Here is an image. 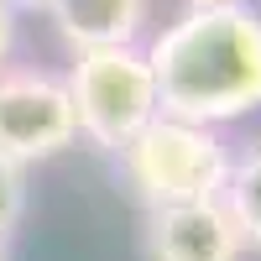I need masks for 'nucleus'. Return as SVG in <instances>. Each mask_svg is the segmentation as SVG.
<instances>
[{
    "label": "nucleus",
    "instance_id": "9",
    "mask_svg": "<svg viewBox=\"0 0 261 261\" xmlns=\"http://www.w3.org/2000/svg\"><path fill=\"white\" fill-rule=\"evenodd\" d=\"M11 47H16V6H11V0H0V68H6Z\"/></svg>",
    "mask_w": 261,
    "mask_h": 261
},
{
    "label": "nucleus",
    "instance_id": "10",
    "mask_svg": "<svg viewBox=\"0 0 261 261\" xmlns=\"http://www.w3.org/2000/svg\"><path fill=\"white\" fill-rule=\"evenodd\" d=\"M188 11H204V6H241V0H183Z\"/></svg>",
    "mask_w": 261,
    "mask_h": 261
},
{
    "label": "nucleus",
    "instance_id": "3",
    "mask_svg": "<svg viewBox=\"0 0 261 261\" xmlns=\"http://www.w3.org/2000/svg\"><path fill=\"white\" fill-rule=\"evenodd\" d=\"M79 115V136L99 151H120L162 115L157 79H151L146 47H105V53H73V68L63 73Z\"/></svg>",
    "mask_w": 261,
    "mask_h": 261
},
{
    "label": "nucleus",
    "instance_id": "6",
    "mask_svg": "<svg viewBox=\"0 0 261 261\" xmlns=\"http://www.w3.org/2000/svg\"><path fill=\"white\" fill-rule=\"evenodd\" d=\"M53 32L68 53H105V47H141L151 21V0H47Z\"/></svg>",
    "mask_w": 261,
    "mask_h": 261
},
{
    "label": "nucleus",
    "instance_id": "2",
    "mask_svg": "<svg viewBox=\"0 0 261 261\" xmlns=\"http://www.w3.org/2000/svg\"><path fill=\"white\" fill-rule=\"evenodd\" d=\"M125 178L146 209H172V204H204L220 199L230 178V146L220 130L157 115L136 141L120 151Z\"/></svg>",
    "mask_w": 261,
    "mask_h": 261
},
{
    "label": "nucleus",
    "instance_id": "11",
    "mask_svg": "<svg viewBox=\"0 0 261 261\" xmlns=\"http://www.w3.org/2000/svg\"><path fill=\"white\" fill-rule=\"evenodd\" d=\"M11 6H16V11H21V6H32V11L42 6V11H47V0H11Z\"/></svg>",
    "mask_w": 261,
    "mask_h": 261
},
{
    "label": "nucleus",
    "instance_id": "7",
    "mask_svg": "<svg viewBox=\"0 0 261 261\" xmlns=\"http://www.w3.org/2000/svg\"><path fill=\"white\" fill-rule=\"evenodd\" d=\"M225 209L235 230H241L246 251L261 256V141H251L241 157H230V178H225Z\"/></svg>",
    "mask_w": 261,
    "mask_h": 261
},
{
    "label": "nucleus",
    "instance_id": "5",
    "mask_svg": "<svg viewBox=\"0 0 261 261\" xmlns=\"http://www.w3.org/2000/svg\"><path fill=\"white\" fill-rule=\"evenodd\" d=\"M146 256L151 261H241L246 241L225 199L146 209Z\"/></svg>",
    "mask_w": 261,
    "mask_h": 261
},
{
    "label": "nucleus",
    "instance_id": "1",
    "mask_svg": "<svg viewBox=\"0 0 261 261\" xmlns=\"http://www.w3.org/2000/svg\"><path fill=\"white\" fill-rule=\"evenodd\" d=\"M146 63L162 115L209 130L246 120L261 110V11L251 0L183 11L146 42Z\"/></svg>",
    "mask_w": 261,
    "mask_h": 261
},
{
    "label": "nucleus",
    "instance_id": "4",
    "mask_svg": "<svg viewBox=\"0 0 261 261\" xmlns=\"http://www.w3.org/2000/svg\"><path fill=\"white\" fill-rule=\"evenodd\" d=\"M79 141L68 84L42 68H0V157L21 167L47 162Z\"/></svg>",
    "mask_w": 261,
    "mask_h": 261
},
{
    "label": "nucleus",
    "instance_id": "8",
    "mask_svg": "<svg viewBox=\"0 0 261 261\" xmlns=\"http://www.w3.org/2000/svg\"><path fill=\"white\" fill-rule=\"evenodd\" d=\"M21 214H27V167L0 157V235H6V241L21 225Z\"/></svg>",
    "mask_w": 261,
    "mask_h": 261
},
{
    "label": "nucleus",
    "instance_id": "12",
    "mask_svg": "<svg viewBox=\"0 0 261 261\" xmlns=\"http://www.w3.org/2000/svg\"><path fill=\"white\" fill-rule=\"evenodd\" d=\"M0 261H11V246H6V235H0Z\"/></svg>",
    "mask_w": 261,
    "mask_h": 261
}]
</instances>
